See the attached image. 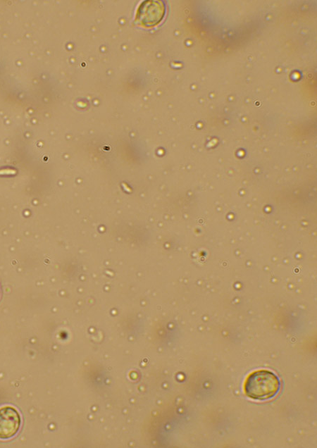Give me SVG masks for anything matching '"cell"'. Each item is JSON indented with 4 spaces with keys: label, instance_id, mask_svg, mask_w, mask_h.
<instances>
[{
    "label": "cell",
    "instance_id": "obj_1",
    "mask_svg": "<svg viewBox=\"0 0 317 448\" xmlns=\"http://www.w3.org/2000/svg\"><path fill=\"white\" fill-rule=\"evenodd\" d=\"M280 386V380L273 372L261 369L247 375L243 389L247 397L264 400L274 397L279 392Z\"/></svg>",
    "mask_w": 317,
    "mask_h": 448
},
{
    "label": "cell",
    "instance_id": "obj_2",
    "mask_svg": "<svg viewBox=\"0 0 317 448\" xmlns=\"http://www.w3.org/2000/svg\"><path fill=\"white\" fill-rule=\"evenodd\" d=\"M165 6L160 1H147L142 4L136 14V20L145 27L159 23L165 14Z\"/></svg>",
    "mask_w": 317,
    "mask_h": 448
},
{
    "label": "cell",
    "instance_id": "obj_3",
    "mask_svg": "<svg viewBox=\"0 0 317 448\" xmlns=\"http://www.w3.org/2000/svg\"><path fill=\"white\" fill-rule=\"evenodd\" d=\"M21 425V418L13 407L5 406L0 408V439L8 440L14 437Z\"/></svg>",
    "mask_w": 317,
    "mask_h": 448
}]
</instances>
